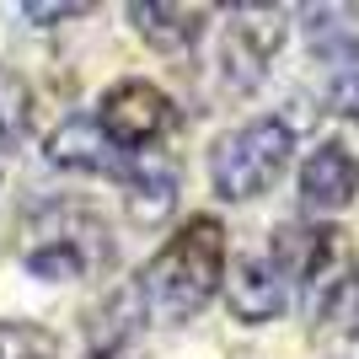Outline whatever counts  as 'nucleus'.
<instances>
[{
    "instance_id": "nucleus-1",
    "label": "nucleus",
    "mask_w": 359,
    "mask_h": 359,
    "mask_svg": "<svg viewBox=\"0 0 359 359\" xmlns=\"http://www.w3.org/2000/svg\"><path fill=\"white\" fill-rule=\"evenodd\" d=\"M220 279H225V225L215 215H194L150 257L135 295L156 322H188L215 300Z\"/></svg>"
},
{
    "instance_id": "nucleus-2",
    "label": "nucleus",
    "mask_w": 359,
    "mask_h": 359,
    "mask_svg": "<svg viewBox=\"0 0 359 359\" xmlns=\"http://www.w3.org/2000/svg\"><path fill=\"white\" fill-rule=\"evenodd\" d=\"M107 257H113V236H107V225L91 210H81V204H48V210L27 225V241H22L27 273L32 279H48V285L91 279L97 269H107Z\"/></svg>"
},
{
    "instance_id": "nucleus-3",
    "label": "nucleus",
    "mask_w": 359,
    "mask_h": 359,
    "mask_svg": "<svg viewBox=\"0 0 359 359\" xmlns=\"http://www.w3.org/2000/svg\"><path fill=\"white\" fill-rule=\"evenodd\" d=\"M290 150H295V129L285 118H252L231 129L220 145L210 150V182L225 204H247V198L269 194L279 172L290 166Z\"/></svg>"
},
{
    "instance_id": "nucleus-4",
    "label": "nucleus",
    "mask_w": 359,
    "mask_h": 359,
    "mask_svg": "<svg viewBox=\"0 0 359 359\" xmlns=\"http://www.w3.org/2000/svg\"><path fill=\"white\" fill-rule=\"evenodd\" d=\"M97 129H102L123 156H150L172 129H177V107L161 86L150 81H113L97 102Z\"/></svg>"
},
{
    "instance_id": "nucleus-5",
    "label": "nucleus",
    "mask_w": 359,
    "mask_h": 359,
    "mask_svg": "<svg viewBox=\"0 0 359 359\" xmlns=\"http://www.w3.org/2000/svg\"><path fill=\"white\" fill-rule=\"evenodd\" d=\"M285 38V11L273 6H236V22L225 27V75L236 86H252L263 65L273 60V48Z\"/></svg>"
},
{
    "instance_id": "nucleus-6",
    "label": "nucleus",
    "mask_w": 359,
    "mask_h": 359,
    "mask_svg": "<svg viewBox=\"0 0 359 359\" xmlns=\"http://www.w3.org/2000/svg\"><path fill=\"white\" fill-rule=\"evenodd\" d=\"M43 156L54 166H65V172H91V177H118L129 172V161L135 156H123L113 140L97 129V118H65L54 135L43 140Z\"/></svg>"
},
{
    "instance_id": "nucleus-7",
    "label": "nucleus",
    "mask_w": 359,
    "mask_h": 359,
    "mask_svg": "<svg viewBox=\"0 0 359 359\" xmlns=\"http://www.w3.org/2000/svg\"><path fill=\"white\" fill-rule=\"evenodd\" d=\"M300 198L316 215H338L359 198V161L344 145H316L300 166Z\"/></svg>"
},
{
    "instance_id": "nucleus-8",
    "label": "nucleus",
    "mask_w": 359,
    "mask_h": 359,
    "mask_svg": "<svg viewBox=\"0 0 359 359\" xmlns=\"http://www.w3.org/2000/svg\"><path fill=\"white\" fill-rule=\"evenodd\" d=\"M225 300H231V311H236L241 322L257 327V322H273V316L285 311L290 285H285V273H279V263H273L269 252H252V257H241L236 269H231Z\"/></svg>"
},
{
    "instance_id": "nucleus-9",
    "label": "nucleus",
    "mask_w": 359,
    "mask_h": 359,
    "mask_svg": "<svg viewBox=\"0 0 359 359\" xmlns=\"http://www.w3.org/2000/svg\"><path fill=\"white\" fill-rule=\"evenodd\" d=\"M204 6H150V0H140V6H129V22H135V32L145 38V43H156L161 54H182V48L198 43V32H204Z\"/></svg>"
},
{
    "instance_id": "nucleus-10",
    "label": "nucleus",
    "mask_w": 359,
    "mask_h": 359,
    "mask_svg": "<svg viewBox=\"0 0 359 359\" xmlns=\"http://www.w3.org/2000/svg\"><path fill=\"white\" fill-rule=\"evenodd\" d=\"M123 188H129V210H135V220H145V225L161 220V215L177 204V172H172L166 161H156V150L129 161Z\"/></svg>"
},
{
    "instance_id": "nucleus-11",
    "label": "nucleus",
    "mask_w": 359,
    "mask_h": 359,
    "mask_svg": "<svg viewBox=\"0 0 359 359\" xmlns=\"http://www.w3.org/2000/svg\"><path fill=\"white\" fill-rule=\"evenodd\" d=\"M327 60V102L332 113L344 118H359V38H332L322 48Z\"/></svg>"
},
{
    "instance_id": "nucleus-12",
    "label": "nucleus",
    "mask_w": 359,
    "mask_h": 359,
    "mask_svg": "<svg viewBox=\"0 0 359 359\" xmlns=\"http://www.w3.org/2000/svg\"><path fill=\"white\" fill-rule=\"evenodd\" d=\"M32 123V91L16 70H0V150H11Z\"/></svg>"
},
{
    "instance_id": "nucleus-13",
    "label": "nucleus",
    "mask_w": 359,
    "mask_h": 359,
    "mask_svg": "<svg viewBox=\"0 0 359 359\" xmlns=\"http://www.w3.org/2000/svg\"><path fill=\"white\" fill-rule=\"evenodd\" d=\"M0 359H54V332L32 322H0Z\"/></svg>"
},
{
    "instance_id": "nucleus-14",
    "label": "nucleus",
    "mask_w": 359,
    "mask_h": 359,
    "mask_svg": "<svg viewBox=\"0 0 359 359\" xmlns=\"http://www.w3.org/2000/svg\"><path fill=\"white\" fill-rule=\"evenodd\" d=\"M22 11H27L32 22H54V16H86L91 6H86V0H70V6H38V0H27Z\"/></svg>"
},
{
    "instance_id": "nucleus-15",
    "label": "nucleus",
    "mask_w": 359,
    "mask_h": 359,
    "mask_svg": "<svg viewBox=\"0 0 359 359\" xmlns=\"http://www.w3.org/2000/svg\"><path fill=\"white\" fill-rule=\"evenodd\" d=\"M344 295L354 300V332H359V273H354V279H348V290H344Z\"/></svg>"
}]
</instances>
